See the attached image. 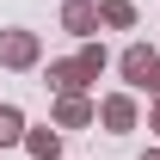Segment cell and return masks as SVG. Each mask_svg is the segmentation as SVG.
<instances>
[{
	"mask_svg": "<svg viewBox=\"0 0 160 160\" xmlns=\"http://www.w3.org/2000/svg\"><path fill=\"white\" fill-rule=\"evenodd\" d=\"M105 68H111L105 43H92V37H86V43H80V56H56L43 74H49V86H56V92H86V86H92Z\"/></svg>",
	"mask_w": 160,
	"mask_h": 160,
	"instance_id": "1",
	"label": "cell"
},
{
	"mask_svg": "<svg viewBox=\"0 0 160 160\" xmlns=\"http://www.w3.org/2000/svg\"><path fill=\"white\" fill-rule=\"evenodd\" d=\"M43 62V37L37 31H25V25H6V31H0V68H37Z\"/></svg>",
	"mask_w": 160,
	"mask_h": 160,
	"instance_id": "2",
	"label": "cell"
},
{
	"mask_svg": "<svg viewBox=\"0 0 160 160\" xmlns=\"http://www.w3.org/2000/svg\"><path fill=\"white\" fill-rule=\"evenodd\" d=\"M99 123L111 129V136H129L142 123V105H136V92H105L99 99Z\"/></svg>",
	"mask_w": 160,
	"mask_h": 160,
	"instance_id": "3",
	"label": "cell"
},
{
	"mask_svg": "<svg viewBox=\"0 0 160 160\" xmlns=\"http://www.w3.org/2000/svg\"><path fill=\"white\" fill-rule=\"evenodd\" d=\"M154 49H148V43H129V49H123L117 56V74H123V86H129V92H148V74H154Z\"/></svg>",
	"mask_w": 160,
	"mask_h": 160,
	"instance_id": "4",
	"label": "cell"
},
{
	"mask_svg": "<svg viewBox=\"0 0 160 160\" xmlns=\"http://www.w3.org/2000/svg\"><path fill=\"white\" fill-rule=\"evenodd\" d=\"M86 123H99V105L86 92H56V129H86Z\"/></svg>",
	"mask_w": 160,
	"mask_h": 160,
	"instance_id": "5",
	"label": "cell"
},
{
	"mask_svg": "<svg viewBox=\"0 0 160 160\" xmlns=\"http://www.w3.org/2000/svg\"><path fill=\"white\" fill-rule=\"evenodd\" d=\"M62 31L86 43L92 31H99V0H62Z\"/></svg>",
	"mask_w": 160,
	"mask_h": 160,
	"instance_id": "6",
	"label": "cell"
},
{
	"mask_svg": "<svg viewBox=\"0 0 160 160\" xmlns=\"http://www.w3.org/2000/svg\"><path fill=\"white\" fill-rule=\"evenodd\" d=\"M25 154H31V160H62V129H56V123L25 129Z\"/></svg>",
	"mask_w": 160,
	"mask_h": 160,
	"instance_id": "7",
	"label": "cell"
},
{
	"mask_svg": "<svg viewBox=\"0 0 160 160\" xmlns=\"http://www.w3.org/2000/svg\"><path fill=\"white\" fill-rule=\"evenodd\" d=\"M99 25L105 31H129L136 25V0H99Z\"/></svg>",
	"mask_w": 160,
	"mask_h": 160,
	"instance_id": "8",
	"label": "cell"
},
{
	"mask_svg": "<svg viewBox=\"0 0 160 160\" xmlns=\"http://www.w3.org/2000/svg\"><path fill=\"white\" fill-rule=\"evenodd\" d=\"M19 142H25V111L0 105V148H19Z\"/></svg>",
	"mask_w": 160,
	"mask_h": 160,
	"instance_id": "9",
	"label": "cell"
},
{
	"mask_svg": "<svg viewBox=\"0 0 160 160\" xmlns=\"http://www.w3.org/2000/svg\"><path fill=\"white\" fill-rule=\"evenodd\" d=\"M148 92H154V99H160V62H154V74H148Z\"/></svg>",
	"mask_w": 160,
	"mask_h": 160,
	"instance_id": "10",
	"label": "cell"
},
{
	"mask_svg": "<svg viewBox=\"0 0 160 160\" xmlns=\"http://www.w3.org/2000/svg\"><path fill=\"white\" fill-rule=\"evenodd\" d=\"M148 129H154V136H160V105H154V111H148Z\"/></svg>",
	"mask_w": 160,
	"mask_h": 160,
	"instance_id": "11",
	"label": "cell"
},
{
	"mask_svg": "<svg viewBox=\"0 0 160 160\" xmlns=\"http://www.w3.org/2000/svg\"><path fill=\"white\" fill-rule=\"evenodd\" d=\"M142 160H160V148H148V154H142Z\"/></svg>",
	"mask_w": 160,
	"mask_h": 160,
	"instance_id": "12",
	"label": "cell"
}]
</instances>
